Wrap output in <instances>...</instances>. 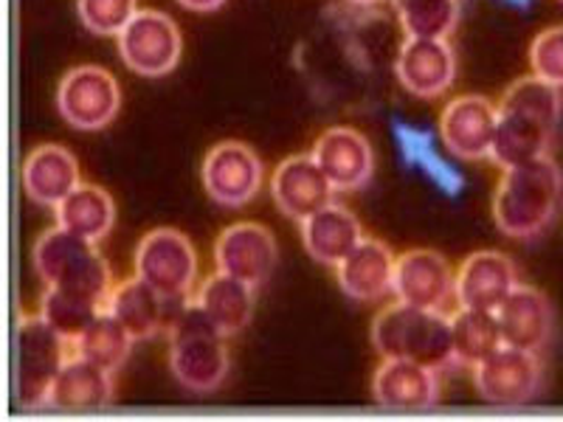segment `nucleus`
<instances>
[{
	"mask_svg": "<svg viewBox=\"0 0 563 422\" xmlns=\"http://www.w3.org/2000/svg\"><path fill=\"white\" fill-rule=\"evenodd\" d=\"M113 371L104 366L70 355L59 369L52 391L45 397V409L57 411H97L113 403Z\"/></svg>",
	"mask_w": 563,
	"mask_h": 422,
	"instance_id": "nucleus-24",
	"label": "nucleus"
},
{
	"mask_svg": "<svg viewBox=\"0 0 563 422\" xmlns=\"http://www.w3.org/2000/svg\"><path fill=\"white\" fill-rule=\"evenodd\" d=\"M474 386L490 406H527L544 389V364L538 352L501 344L474 369Z\"/></svg>",
	"mask_w": 563,
	"mask_h": 422,
	"instance_id": "nucleus-11",
	"label": "nucleus"
},
{
	"mask_svg": "<svg viewBox=\"0 0 563 422\" xmlns=\"http://www.w3.org/2000/svg\"><path fill=\"white\" fill-rule=\"evenodd\" d=\"M335 186L313 155H290L271 175V198L285 218L305 223L310 214L333 203Z\"/></svg>",
	"mask_w": 563,
	"mask_h": 422,
	"instance_id": "nucleus-17",
	"label": "nucleus"
},
{
	"mask_svg": "<svg viewBox=\"0 0 563 422\" xmlns=\"http://www.w3.org/2000/svg\"><path fill=\"white\" fill-rule=\"evenodd\" d=\"M70 344L40 313L23 315L18 324L14 355V397L20 409H45L59 369L70 358Z\"/></svg>",
	"mask_w": 563,
	"mask_h": 422,
	"instance_id": "nucleus-6",
	"label": "nucleus"
},
{
	"mask_svg": "<svg viewBox=\"0 0 563 422\" xmlns=\"http://www.w3.org/2000/svg\"><path fill=\"white\" fill-rule=\"evenodd\" d=\"M57 225L74 231L79 237L99 243L113 231L115 225V203L102 186L79 184L63 203L54 209Z\"/></svg>",
	"mask_w": 563,
	"mask_h": 422,
	"instance_id": "nucleus-27",
	"label": "nucleus"
},
{
	"mask_svg": "<svg viewBox=\"0 0 563 422\" xmlns=\"http://www.w3.org/2000/svg\"><path fill=\"white\" fill-rule=\"evenodd\" d=\"M516 288V265L501 251H476L465 256V263L456 270V304L465 310L496 313Z\"/></svg>",
	"mask_w": 563,
	"mask_h": 422,
	"instance_id": "nucleus-19",
	"label": "nucleus"
},
{
	"mask_svg": "<svg viewBox=\"0 0 563 422\" xmlns=\"http://www.w3.org/2000/svg\"><path fill=\"white\" fill-rule=\"evenodd\" d=\"M135 276L164 296H192L198 285V251L178 229H153L141 237Z\"/></svg>",
	"mask_w": 563,
	"mask_h": 422,
	"instance_id": "nucleus-9",
	"label": "nucleus"
},
{
	"mask_svg": "<svg viewBox=\"0 0 563 422\" xmlns=\"http://www.w3.org/2000/svg\"><path fill=\"white\" fill-rule=\"evenodd\" d=\"M561 3H563V0H561Z\"/></svg>",
	"mask_w": 563,
	"mask_h": 422,
	"instance_id": "nucleus-38",
	"label": "nucleus"
},
{
	"mask_svg": "<svg viewBox=\"0 0 563 422\" xmlns=\"http://www.w3.org/2000/svg\"><path fill=\"white\" fill-rule=\"evenodd\" d=\"M139 12V0H77L82 26L97 37H119Z\"/></svg>",
	"mask_w": 563,
	"mask_h": 422,
	"instance_id": "nucleus-33",
	"label": "nucleus"
},
{
	"mask_svg": "<svg viewBox=\"0 0 563 422\" xmlns=\"http://www.w3.org/2000/svg\"><path fill=\"white\" fill-rule=\"evenodd\" d=\"M406 37H451L460 23V0H391Z\"/></svg>",
	"mask_w": 563,
	"mask_h": 422,
	"instance_id": "nucleus-31",
	"label": "nucleus"
},
{
	"mask_svg": "<svg viewBox=\"0 0 563 422\" xmlns=\"http://www.w3.org/2000/svg\"><path fill=\"white\" fill-rule=\"evenodd\" d=\"M189 301L192 296H164L141 276H130L113 288L108 310L128 326L135 341H147L167 335Z\"/></svg>",
	"mask_w": 563,
	"mask_h": 422,
	"instance_id": "nucleus-14",
	"label": "nucleus"
},
{
	"mask_svg": "<svg viewBox=\"0 0 563 422\" xmlns=\"http://www.w3.org/2000/svg\"><path fill=\"white\" fill-rule=\"evenodd\" d=\"M499 108L479 93H462L451 99L440 113V138L454 158H493Z\"/></svg>",
	"mask_w": 563,
	"mask_h": 422,
	"instance_id": "nucleus-13",
	"label": "nucleus"
},
{
	"mask_svg": "<svg viewBox=\"0 0 563 422\" xmlns=\"http://www.w3.org/2000/svg\"><path fill=\"white\" fill-rule=\"evenodd\" d=\"M57 110L68 127L99 133L115 122L122 110L119 79L102 65H77L57 85Z\"/></svg>",
	"mask_w": 563,
	"mask_h": 422,
	"instance_id": "nucleus-7",
	"label": "nucleus"
},
{
	"mask_svg": "<svg viewBox=\"0 0 563 422\" xmlns=\"http://www.w3.org/2000/svg\"><path fill=\"white\" fill-rule=\"evenodd\" d=\"M32 263L45 288L108 308L115 285L110 265L97 251V243L79 237L63 225H54L34 243Z\"/></svg>",
	"mask_w": 563,
	"mask_h": 422,
	"instance_id": "nucleus-4",
	"label": "nucleus"
},
{
	"mask_svg": "<svg viewBox=\"0 0 563 422\" xmlns=\"http://www.w3.org/2000/svg\"><path fill=\"white\" fill-rule=\"evenodd\" d=\"M135 338L130 335L128 326L115 319L108 308L99 313V319L79 335L74 344H70V352L79 355L85 360H93V364L104 366V369L115 371L122 369L124 360L130 358V349H133Z\"/></svg>",
	"mask_w": 563,
	"mask_h": 422,
	"instance_id": "nucleus-30",
	"label": "nucleus"
},
{
	"mask_svg": "<svg viewBox=\"0 0 563 422\" xmlns=\"http://www.w3.org/2000/svg\"><path fill=\"white\" fill-rule=\"evenodd\" d=\"M563 198V173L550 155L507 167L493 195V223L510 240H536L552 225Z\"/></svg>",
	"mask_w": 563,
	"mask_h": 422,
	"instance_id": "nucleus-2",
	"label": "nucleus"
},
{
	"mask_svg": "<svg viewBox=\"0 0 563 422\" xmlns=\"http://www.w3.org/2000/svg\"><path fill=\"white\" fill-rule=\"evenodd\" d=\"M451 324H454V360L460 366L476 369L505 344L499 315L487 310L460 308L451 315Z\"/></svg>",
	"mask_w": 563,
	"mask_h": 422,
	"instance_id": "nucleus-29",
	"label": "nucleus"
},
{
	"mask_svg": "<svg viewBox=\"0 0 563 422\" xmlns=\"http://www.w3.org/2000/svg\"><path fill=\"white\" fill-rule=\"evenodd\" d=\"M395 265L397 256L391 254L389 245L364 237L335 268V279H339L341 293L350 296L352 301H380L391 293Z\"/></svg>",
	"mask_w": 563,
	"mask_h": 422,
	"instance_id": "nucleus-23",
	"label": "nucleus"
},
{
	"mask_svg": "<svg viewBox=\"0 0 563 422\" xmlns=\"http://www.w3.org/2000/svg\"><path fill=\"white\" fill-rule=\"evenodd\" d=\"M372 397L386 409H431L440 403V369L406 358H384L372 375Z\"/></svg>",
	"mask_w": 563,
	"mask_h": 422,
	"instance_id": "nucleus-20",
	"label": "nucleus"
},
{
	"mask_svg": "<svg viewBox=\"0 0 563 422\" xmlns=\"http://www.w3.org/2000/svg\"><path fill=\"white\" fill-rule=\"evenodd\" d=\"M350 3L358 9H372V7H378V3H384V0H350Z\"/></svg>",
	"mask_w": 563,
	"mask_h": 422,
	"instance_id": "nucleus-36",
	"label": "nucleus"
},
{
	"mask_svg": "<svg viewBox=\"0 0 563 422\" xmlns=\"http://www.w3.org/2000/svg\"><path fill=\"white\" fill-rule=\"evenodd\" d=\"M507 3H516V7H521V3H527V0H507Z\"/></svg>",
	"mask_w": 563,
	"mask_h": 422,
	"instance_id": "nucleus-37",
	"label": "nucleus"
},
{
	"mask_svg": "<svg viewBox=\"0 0 563 422\" xmlns=\"http://www.w3.org/2000/svg\"><path fill=\"white\" fill-rule=\"evenodd\" d=\"M395 77L417 99L445 97L456 82V54L449 37H406L395 54Z\"/></svg>",
	"mask_w": 563,
	"mask_h": 422,
	"instance_id": "nucleus-12",
	"label": "nucleus"
},
{
	"mask_svg": "<svg viewBox=\"0 0 563 422\" xmlns=\"http://www.w3.org/2000/svg\"><path fill=\"white\" fill-rule=\"evenodd\" d=\"M310 155L316 158L335 192H358L375 175V153L361 130L355 127H327L316 138Z\"/></svg>",
	"mask_w": 563,
	"mask_h": 422,
	"instance_id": "nucleus-18",
	"label": "nucleus"
},
{
	"mask_svg": "<svg viewBox=\"0 0 563 422\" xmlns=\"http://www.w3.org/2000/svg\"><path fill=\"white\" fill-rule=\"evenodd\" d=\"M104 310V304H97V301L77 299V296L59 293V290L45 288L43 301H40V315H43L48 324L63 335L68 344L79 338V335L88 330L93 321L99 319V313Z\"/></svg>",
	"mask_w": 563,
	"mask_h": 422,
	"instance_id": "nucleus-32",
	"label": "nucleus"
},
{
	"mask_svg": "<svg viewBox=\"0 0 563 422\" xmlns=\"http://www.w3.org/2000/svg\"><path fill=\"white\" fill-rule=\"evenodd\" d=\"M299 225L305 251L327 268H339L346 256L355 251V245L364 240V229H361L358 218L346 206L335 203V200L321 211H316V214H310Z\"/></svg>",
	"mask_w": 563,
	"mask_h": 422,
	"instance_id": "nucleus-25",
	"label": "nucleus"
},
{
	"mask_svg": "<svg viewBox=\"0 0 563 422\" xmlns=\"http://www.w3.org/2000/svg\"><path fill=\"white\" fill-rule=\"evenodd\" d=\"M369 341L380 358L417 360L440 371L456 364L454 324L445 310H422L395 301L372 319Z\"/></svg>",
	"mask_w": 563,
	"mask_h": 422,
	"instance_id": "nucleus-3",
	"label": "nucleus"
},
{
	"mask_svg": "<svg viewBox=\"0 0 563 422\" xmlns=\"http://www.w3.org/2000/svg\"><path fill=\"white\" fill-rule=\"evenodd\" d=\"M167 341L169 371L186 391L209 395L225 384L231 369L225 335L211 324L198 301L192 299L186 304L184 313L169 326Z\"/></svg>",
	"mask_w": 563,
	"mask_h": 422,
	"instance_id": "nucleus-5",
	"label": "nucleus"
},
{
	"mask_svg": "<svg viewBox=\"0 0 563 422\" xmlns=\"http://www.w3.org/2000/svg\"><path fill=\"white\" fill-rule=\"evenodd\" d=\"M178 3L186 9V12H195V14H211L225 7V0H178Z\"/></svg>",
	"mask_w": 563,
	"mask_h": 422,
	"instance_id": "nucleus-35",
	"label": "nucleus"
},
{
	"mask_svg": "<svg viewBox=\"0 0 563 422\" xmlns=\"http://www.w3.org/2000/svg\"><path fill=\"white\" fill-rule=\"evenodd\" d=\"M200 180L214 203L225 206V209H243L263 189V158L245 141H218L206 153Z\"/></svg>",
	"mask_w": 563,
	"mask_h": 422,
	"instance_id": "nucleus-10",
	"label": "nucleus"
},
{
	"mask_svg": "<svg viewBox=\"0 0 563 422\" xmlns=\"http://www.w3.org/2000/svg\"><path fill=\"white\" fill-rule=\"evenodd\" d=\"M82 184L77 155L63 144H40L23 160V189L29 200L57 209Z\"/></svg>",
	"mask_w": 563,
	"mask_h": 422,
	"instance_id": "nucleus-22",
	"label": "nucleus"
},
{
	"mask_svg": "<svg viewBox=\"0 0 563 422\" xmlns=\"http://www.w3.org/2000/svg\"><path fill=\"white\" fill-rule=\"evenodd\" d=\"M496 315H499L505 344L521 346L538 355L550 346L552 333H555V310L538 288L519 281V288L507 296Z\"/></svg>",
	"mask_w": 563,
	"mask_h": 422,
	"instance_id": "nucleus-21",
	"label": "nucleus"
},
{
	"mask_svg": "<svg viewBox=\"0 0 563 422\" xmlns=\"http://www.w3.org/2000/svg\"><path fill=\"white\" fill-rule=\"evenodd\" d=\"M530 74L563 90V26H550L538 32L530 43Z\"/></svg>",
	"mask_w": 563,
	"mask_h": 422,
	"instance_id": "nucleus-34",
	"label": "nucleus"
},
{
	"mask_svg": "<svg viewBox=\"0 0 563 422\" xmlns=\"http://www.w3.org/2000/svg\"><path fill=\"white\" fill-rule=\"evenodd\" d=\"M496 108H499V124H496L490 160L507 169L550 155L563 113L561 88L530 74L516 79L501 93Z\"/></svg>",
	"mask_w": 563,
	"mask_h": 422,
	"instance_id": "nucleus-1",
	"label": "nucleus"
},
{
	"mask_svg": "<svg viewBox=\"0 0 563 422\" xmlns=\"http://www.w3.org/2000/svg\"><path fill=\"white\" fill-rule=\"evenodd\" d=\"M395 138H397V149H400L404 164L420 169V173L426 175V178H429L442 195L456 198V195L465 189V178H462V173L440 153V149L434 147L431 133L409 127V124H395Z\"/></svg>",
	"mask_w": 563,
	"mask_h": 422,
	"instance_id": "nucleus-28",
	"label": "nucleus"
},
{
	"mask_svg": "<svg viewBox=\"0 0 563 422\" xmlns=\"http://www.w3.org/2000/svg\"><path fill=\"white\" fill-rule=\"evenodd\" d=\"M391 296L422 310H445L456 301V274L449 259L431 248H415L397 256Z\"/></svg>",
	"mask_w": 563,
	"mask_h": 422,
	"instance_id": "nucleus-15",
	"label": "nucleus"
},
{
	"mask_svg": "<svg viewBox=\"0 0 563 422\" xmlns=\"http://www.w3.org/2000/svg\"><path fill=\"white\" fill-rule=\"evenodd\" d=\"M119 57L133 74L161 79L178 68L184 57V34L167 12L139 9L124 32L115 37Z\"/></svg>",
	"mask_w": 563,
	"mask_h": 422,
	"instance_id": "nucleus-8",
	"label": "nucleus"
},
{
	"mask_svg": "<svg viewBox=\"0 0 563 422\" xmlns=\"http://www.w3.org/2000/svg\"><path fill=\"white\" fill-rule=\"evenodd\" d=\"M254 293L256 288L249 281L214 270L203 279V285L195 293V301L225 338H234L254 319Z\"/></svg>",
	"mask_w": 563,
	"mask_h": 422,
	"instance_id": "nucleus-26",
	"label": "nucleus"
},
{
	"mask_svg": "<svg viewBox=\"0 0 563 422\" xmlns=\"http://www.w3.org/2000/svg\"><path fill=\"white\" fill-rule=\"evenodd\" d=\"M279 259L276 237L263 223H234L220 231L214 243V265L223 274L249 281L256 290L271 279Z\"/></svg>",
	"mask_w": 563,
	"mask_h": 422,
	"instance_id": "nucleus-16",
	"label": "nucleus"
}]
</instances>
